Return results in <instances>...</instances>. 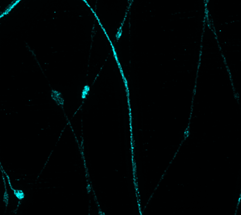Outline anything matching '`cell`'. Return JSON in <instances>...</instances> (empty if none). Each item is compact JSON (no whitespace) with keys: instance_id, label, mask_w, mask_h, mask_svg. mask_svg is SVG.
Listing matches in <instances>:
<instances>
[{"instance_id":"cell-1","label":"cell","mask_w":241,"mask_h":215,"mask_svg":"<svg viewBox=\"0 0 241 215\" xmlns=\"http://www.w3.org/2000/svg\"><path fill=\"white\" fill-rule=\"evenodd\" d=\"M1 168L3 170V171H4V174L6 175V177L7 178L8 180L9 185H10V187H11V189L12 191H13L14 194L15 195V196L17 197V198L18 199H19V200H21V199H23L24 198V197H25V194H24L23 191H22V190H16V189H14L12 188V186L11 185L10 178H9L7 174V173L5 172V171L3 169V167H2L1 165Z\"/></svg>"},{"instance_id":"cell-2","label":"cell","mask_w":241,"mask_h":215,"mask_svg":"<svg viewBox=\"0 0 241 215\" xmlns=\"http://www.w3.org/2000/svg\"><path fill=\"white\" fill-rule=\"evenodd\" d=\"M3 180H4V186H5V192H4V203H5V206H6V208H7V207L8 205V194L7 188H6V182H5V178H4V175H3Z\"/></svg>"}]
</instances>
